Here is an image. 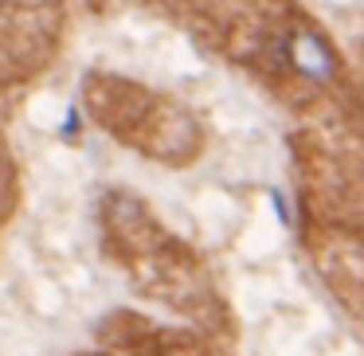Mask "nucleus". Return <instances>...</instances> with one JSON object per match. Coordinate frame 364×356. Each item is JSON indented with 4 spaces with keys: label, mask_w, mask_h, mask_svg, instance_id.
<instances>
[{
    "label": "nucleus",
    "mask_w": 364,
    "mask_h": 356,
    "mask_svg": "<svg viewBox=\"0 0 364 356\" xmlns=\"http://www.w3.org/2000/svg\"><path fill=\"white\" fill-rule=\"evenodd\" d=\"M286 59H290V67L309 82H333L337 79V67H341L337 51L329 48V40H321V36L309 32V28H294V32L286 36Z\"/></svg>",
    "instance_id": "nucleus-2"
},
{
    "label": "nucleus",
    "mask_w": 364,
    "mask_h": 356,
    "mask_svg": "<svg viewBox=\"0 0 364 356\" xmlns=\"http://www.w3.org/2000/svg\"><path fill=\"white\" fill-rule=\"evenodd\" d=\"M59 12L48 9H0V90L32 79L51 59L59 40Z\"/></svg>",
    "instance_id": "nucleus-1"
},
{
    "label": "nucleus",
    "mask_w": 364,
    "mask_h": 356,
    "mask_svg": "<svg viewBox=\"0 0 364 356\" xmlns=\"http://www.w3.org/2000/svg\"><path fill=\"white\" fill-rule=\"evenodd\" d=\"M16 204H20V168L12 161L9 141H4V129H0V227L12 220Z\"/></svg>",
    "instance_id": "nucleus-3"
}]
</instances>
